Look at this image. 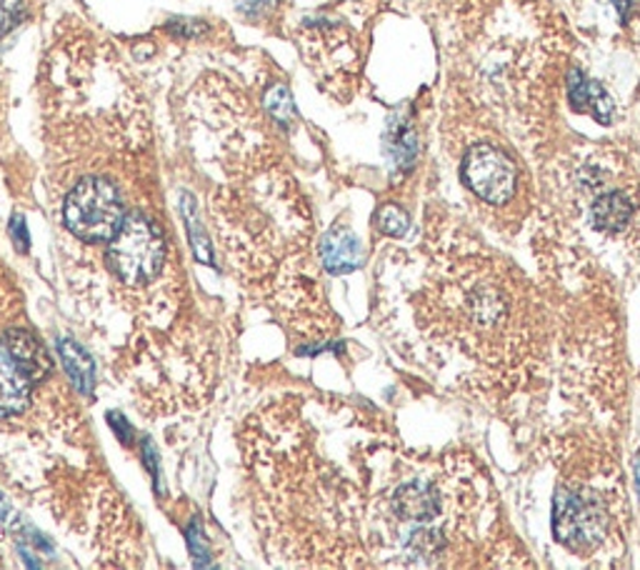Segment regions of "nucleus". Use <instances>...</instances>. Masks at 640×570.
<instances>
[{"instance_id":"f257e3e1","label":"nucleus","mask_w":640,"mask_h":570,"mask_svg":"<svg viewBox=\"0 0 640 570\" xmlns=\"http://www.w3.org/2000/svg\"><path fill=\"white\" fill-rule=\"evenodd\" d=\"M165 260V239L151 218L128 216L110 239V270L130 286H143L161 274Z\"/></svg>"},{"instance_id":"f03ea898","label":"nucleus","mask_w":640,"mask_h":570,"mask_svg":"<svg viewBox=\"0 0 640 570\" xmlns=\"http://www.w3.org/2000/svg\"><path fill=\"white\" fill-rule=\"evenodd\" d=\"M68 231L81 241H110L123 225V206L116 188L103 178H83L63 206Z\"/></svg>"},{"instance_id":"7ed1b4c3","label":"nucleus","mask_w":640,"mask_h":570,"mask_svg":"<svg viewBox=\"0 0 640 570\" xmlns=\"http://www.w3.org/2000/svg\"><path fill=\"white\" fill-rule=\"evenodd\" d=\"M463 181L476 193L478 198L488 203H505L515 193V165L511 158L498 151L496 146L480 143L473 146L463 161Z\"/></svg>"},{"instance_id":"20e7f679","label":"nucleus","mask_w":640,"mask_h":570,"mask_svg":"<svg viewBox=\"0 0 640 570\" xmlns=\"http://www.w3.org/2000/svg\"><path fill=\"white\" fill-rule=\"evenodd\" d=\"M603 528H606V515L598 498L578 490H560L554 519V531L560 543L571 548H589L603 538Z\"/></svg>"},{"instance_id":"39448f33","label":"nucleus","mask_w":640,"mask_h":570,"mask_svg":"<svg viewBox=\"0 0 640 570\" xmlns=\"http://www.w3.org/2000/svg\"><path fill=\"white\" fill-rule=\"evenodd\" d=\"M33 375L28 373L13 350L0 346V418H11L23 414L31 398Z\"/></svg>"},{"instance_id":"423d86ee","label":"nucleus","mask_w":640,"mask_h":570,"mask_svg":"<svg viewBox=\"0 0 640 570\" xmlns=\"http://www.w3.org/2000/svg\"><path fill=\"white\" fill-rule=\"evenodd\" d=\"M393 511L403 521L428 523L441 513V501L431 484L426 480H410V484L400 486L393 496Z\"/></svg>"},{"instance_id":"0eeeda50","label":"nucleus","mask_w":640,"mask_h":570,"mask_svg":"<svg viewBox=\"0 0 640 570\" xmlns=\"http://www.w3.org/2000/svg\"><path fill=\"white\" fill-rule=\"evenodd\" d=\"M568 98H571L575 110L591 113L598 123H610L613 101L608 98V93L578 70H573L571 78H568Z\"/></svg>"},{"instance_id":"6e6552de","label":"nucleus","mask_w":640,"mask_h":570,"mask_svg":"<svg viewBox=\"0 0 640 570\" xmlns=\"http://www.w3.org/2000/svg\"><path fill=\"white\" fill-rule=\"evenodd\" d=\"M321 256L333 276H344L361 266V245H358L353 233L333 231L323 239Z\"/></svg>"},{"instance_id":"1a4fd4ad","label":"nucleus","mask_w":640,"mask_h":570,"mask_svg":"<svg viewBox=\"0 0 640 570\" xmlns=\"http://www.w3.org/2000/svg\"><path fill=\"white\" fill-rule=\"evenodd\" d=\"M630 216H633V203L626 196H620V193H603V196L595 198V203L591 208V218L595 228H601V231H608V233H616L624 228Z\"/></svg>"},{"instance_id":"9d476101","label":"nucleus","mask_w":640,"mask_h":570,"mask_svg":"<svg viewBox=\"0 0 640 570\" xmlns=\"http://www.w3.org/2000/svg\"><path fill=\"white\" fill-rule=\"evenodd\" d=\"M5 346L13 350V356L18 358V361L28 368V373L33 375V379H38V375L50 371V361H48L46 350H43L38 340L28 336V333L13 330L11 336H8Z\"/></svg>"},{"instance_id":"9b49d317","label":"nucleus","mask_w":640,"mask_h":570,"mask_svg":"<svg viewBox=\"0 0 640 570\" xmlns=\"http://www.w3.org/2000/svg\"><path fill=\"white\" fill-rule=\"evenodd\" d=\"M60 358H63V365L73 383L81 388L83 393H91L93 391V375H95V368L91 356L85 353V350L73 344V340H60Z\"/></svg>"},{"instance_id":"f8f14e48","label":"nucleus","mask_w":640,"mask_h":570,"mask_svg":"<svg viewBox=\"0 0 640 570\" xmlns=\"http://www.w3.org/2000/svg\"><path fill=\"white\" fill-rule=\"evenodd\" d=\"M266 103H268L270 116H274L278 123H283V126H286V123H291V120H293V116H295L293 95H291V91H288L286 85L270 88V93H268Z\"/></svg>"},{"instance_id":"ddd939ff","label":"nucleus","mask_w":640,"mask_h":570,"mask_svg":"<svg viewBox=\"0 0 640 570\" xmlns=\"http://www.w3.org/2000/svg\"><path fill=\"white\" fill-rule=\"evenodd\" d=\"M391 151H393V161L398 165H410L418 153V143L416 136L410 128H398L396 133L391 138Z\"/></svg>"},{"instance_id":"4468645a","label":"nucleus","mask_w":640,"mask_h":570,"mask_svg":"<svg viewBox=\"0 0 640 570\" xmlns=\"http://www.w3.org/2000/svg\"><path fill=\"white\" fill-rule=\"evenodd\" d=\"M379 228L385 235H406L408 231V216L403 213L398 206H385L381 213H379Z\"/></svg>"},{"instance_id":"2eb2a0df","label":"nucleus","mask_w":640,"mask_h":570,"mask_svg":"<svg viewBox=\"0 0 640 570\" xmlns=\"http://www.w3.org/2000/svg\"><path fill=\"white\" fill-rule=\"evenodd\" d=\"M188 543H190V554L196 556V560H198L200 566H203L206 560H208V548H206V543H203V536H200L198 525H193V528H190Z\"/></svg>"},{"instance_id":"dca6fc26","label":"nucleus","mask_w":640,"mask_h":570,"mask_svg":"<svg viewBox=\"0 0 640 570\" xmlns=\"http://www.w3.org/2000/svg\"><path fill=\"white\" fill-rule=\"evenodd\" d=\"M11 233H13V241L18 245V251H25V245H28V231H25V223H23L21 216L13 218Z\"/></svg>"},{"instance_id":"f3484780","label":"nucleus","mask_w":640,"mask_h":570,"mask_svg":"<svg viewBox=\"0 0 640 570\" xmlns=\"http://www.w3.org/2000/svg\"><path fill=\"white\" fill-rule=\"evenodd\" d=\"M274 0H238V8L248 15H258L260 11H268Z\"/></svg>"}]
</instances>
